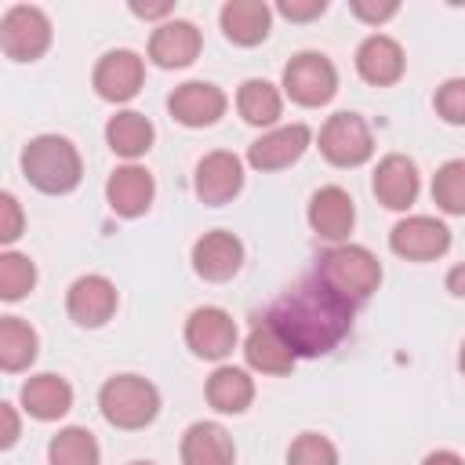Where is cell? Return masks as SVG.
<instances>
[{"label": "cell", "mask_w": 465, "mask_h": 465, "mask_svg": "<svg viewBox=\"0 0 465 465\" xmlns=\"http://www.w3.org/2000/svg\"><path fill=\"white\" fill-rule=\"evenodd\" d=\"M356 305L331 291L323 280H302L276 298L265 320L283 334L294 356H327L352 331Z\"/></svg>", "instance_id": "cell-1"}, {"label": "cell", "mask_w": 465, "mask_h": 465, "mask_svg": "<svg viewBox=\"0 0 465 465\" xmlns=\"http://www.w3.org/2000/svg\"><path fill=\"white\" fill-rule=\"evenodd\" d=\"M22 174L51 196L73 193L84 178V160L76 153V145L62 134H36L25 149H22Z\"/></svg>", "instance_id": "cell-2"}, {"label": "cell", "mask_w": 465, "mask_h": 465, "mask_svg": "<svg viewBox=\"0 0 465 465\" xmlns=\"http://www.w3.org/2000/svg\"><path fill=\"white\" fill-rule=\"evenodd\" d=\"M316 280H323L331 291L349 298L352 305L367 302L381 283V262L360 247V243H334L316 262Z\"/></svg>", "instance_id": "cell-3"}, {"label": "cell", "mask_w": 465, "mask_h": 465, "mask_svg": "<svg viewBox=\"0 0 465 465\" xmlns=\"http://www.w3.org/2000/svg\"><path fill=\"white\" fill-rule=\"evenodd\" d=\"M98 407H102V418L109 425L134 432V429H145L160 414V392L142 374H116L102 385Z\"/></svg>", "instance_id": "cell-4"}, {"label": "cell", "mask_w": 465, "mask_h": 465, "mask_svg": "<svg viewBox=\"0 0 465 465\" xmlns=\"http://www.w3.org/2000/svg\"><path fill=\"white\" fill-rule=\"evenodd\" d=\"M338 91V69L320 51H302L283 65V94L305 109L327 105Z\"/></svg>", "instance_id": "cell-5"}, {"label": "cell", "mask_w": 465, "mask_h": 465, "mask_svg": "<svg viewBox=\"0 0 465 465\" xmlns=\"http://www.w3.org/2000/svg\"><path fill=\"white\" fill-rule=\"evenodd\" d=\"M0 47L11 62H33L51 47V18L33 4H15L0 18Z\"/></svg>", "instance_id": "cell-6"}, {"label": "cell", "mask_w": 465, "mask_h": 465, "mask_svg": "<svg viewBox=\"0 0 465 465\" xmlns=\"http://www.w3.org/2000/svg\"><path fill=\"white\" fill-rule=\"evenodd\" d=\"M320 153L334 167H360L374 153V134L360 113H334L320 131Z\"/></svg>", "instance_id": "cell-7"}, {"label": "cell", "mask_w": 465, "mask_h": 465, "mask_svg": "<svg viewBox=\"0 0 465 465\" xmlns=\"http://www.w3.org/2000/svg\"><path fill=\"white\" fill-rule=\"evenodd\" d=\"M236 320L218 305H200L185 320V345L200 360H225L236 349Z\"/></svg>", "instance_id": "cell-8"}, {"label": "cell", "mask_w": 465, "mask_h": 465, "mask_svg": "<svg viewBox=\"0 0 465 465\" xmlns=\"http://www.w3.org/2000/svg\"><path fill=\"white\" fill-rule=\"evenodd\" d=\"M389 247L400 258H407V262H432V258L447 254L450 229L440 218H432V214H411V218H403V222L392 225Z\"/></svg>", "instance_id": "cell-9"}, {"label": "cell", "mask_w": 465, "mask_h": 465, "mask_svg": "<svg viewBox=\"0 0 465 465\" xmlns=\"http://www.w3.org/2000/svg\"><path fill=\"white\" fill-rule=\"evenodd\" d=\"M312 142V131L305 124H283V127H272L265 131L262 138L251 142L247 149V163L254 171H283L291 167L294 160H302V153L309 149Z\"/></svg>", "instance_id": "cell-10"}, {"label": "cell", "mask_w": 465, "mask_h": 465, "mask_svg": "<svg viewBox=\"0 0 465 465\" xmlns=\"http://www.w3.org/2000/svg\"><path fill=\"white\" fill-rule=\"evenodd\" d=\"M193 185H196V196L203 203L222 207L243 189V160L236 153H229V149H214L196 163Z\"/></svg>", "instance_id": "cell-11"}, {"label": "cell", "mask_w": 465, "mask_h": 465, "mask_svg": "<svg viewBox=\"0 0 465 465\" xmlns=\"http://www.w3.org/2000/svg\"><path fill=\"white\" fill-rule=\"evenodd\" d=\"M116 287L109 276H98V272H87L80 280H73L69 294H65V312L73 323L80 327H102L105 320H113L116 312Z\"/></svg>", "instance_id": "cell-12"}, {"label": "cell", "mask_w": 465, "mask_h": 465, "mask_svg": "<svg viewBox=\"0 0 465 465\" xmlns=\"http://www.w3.org/2000/svg\"><path fill=\"white\" fill-rule=\"evenodd\" d=\"M94 91L105 98V102H131L138 91H142V80H145V62L120 47V51H109L98 58L94 65Z\"/></svg>", "instance_id": "cell-13"}, {"label": "cell", "mask_w": 465, "mask_h": 465, "mask_svg": "<svg viewBox=\"0 0 465 465\" xmlns=\"http://www.w3.org/2000/svg\"><path fill=\"white\" fill-rule=\"evenodd\" d=\"M225 105H229L225 91L207 84V80H189V84L174 87L171 98H167L171 116L178 124H185V127H211V124H218Z\"/></svg>", "instance_id": "cell-14"}, {"label": "cell", "mask_w": 465, "mask_h": 465, "mask_svg": "<svg viewBox=\"0 0 465 465\" xmlns=\"http://www.w3.org/2000/svg\"><path fill=\"white\" fill-rule=\"evenodd\" d=\"M309 225L316 236L331 243H349V232L356 225V207L352 196L341 185H323L309 200Z\"/></svg>", "instance_id": "cell-15"}, {"label": "cell", "mask_w": 465, "mask_h": 465, "mask_svg": "<svg viewBox=\"0 0 465 465\" xmlns=\"http://www.w3.org/2000/svg\"><path fill=\"white\" fill-rule=\"evenodd\" d=\"M200 47H203L200 29L193 22H185V18H167L149 36V58L160 69H185L189 62H196Z\"/></svg>", "instance_id": "cell-16"}, {"label": "cell", "mask_w": 465, "mask_h": 465, "mask_svg": "<svg viewBox=\"0 0 465 465\" xmlns=\"http://www.w3.org/2000/svg\"><path fill=\"white\" fill-rule=\"evenodd\" d=\"M371 189L378 196V203H385L389 211H407L418 200V167L411 156L403 153H389L378 160Z\"/></svg>", "instance_id": "cell-17"}, {"label": "cell", "mask_w": 465, "mask_h": 465, "mask_svg": "<svg viewBox=\"0 0 465 465\" xmlns=\"http://www.w3.org/2000/svg\"><path fill=\"white\" fill-rule=\"evenodd\" d=\"M240 265H243V243L225 229H211L193 243V269L211 283L232 280Z\"/></svg>", "instance_id": "cell-18"}, {"label": "cell", "mask_w": 465, "mask_h": 465, "mask_svg": "<svg viewBox=\"0 0 465 465\" xmlns=\"http://www.w3.org/2000/svg\"><path fill=\"white\" fill-rule=\"evenodd\" d=\"M153 196H156V182H153V174H149L145 167H138V163L116 167V171L109 174V182H105V200H109V207H113L120 218H138V214H145L149 203H153Z\"/></svg>", "instance_id": "cell-19"}, {"label": "cell", "mask_w": 465, "mask_h": 465, "mask_svg": "<svg viewBox=\"0 0 465 465\" xmlns=\"http://www.w3.org/2000/svg\"><path fill=\"white\" fill-rule=\"evenodd\" d=\"M403 65H407L403 47H400L392 36H385V33H371V36L356 47V73H360L367 84H374V87L396 84V80L403 76Z\"/></svg>", "instance_id": "cell-20"}, {"label": "cell", "mask_w": 465, "mask_h": 465, "mask_svg": "<svg viewBox=\"0 0 465 465\" xmlns=\"http://www.w3.org/2000/svg\"><path fill=\"white\" fill-rule=\"evenodd\" d=\"M243 356H247V363L254 367V371H262V374H291V367H294V349L283 341V334L262 316V320H254V327L247 331V341H243Z\"/></svg>", "instance_id": "cell-21"}, {"label": "cell", "mask_w": 465, "mask_h": 465, "mask_svg": "<svg viewBox=\"0 0 465 465\" xmlns=\"http://www.w3.org/2000/svg\"><path fill=\"white\" fill-rule=\"evenodd\" d=\"M236 447L225 425L218 421H193L182 436V465H232Z\"/></svg>", "instance_id": "cell-22"}, {"label": "cell", "mask_w": 465, "mask_h": 465, "mask_svg": "<svg viewBox=\"0 0 465 465\" xmlns=\"http://www.w3.org/2000/svg\"><path fill=\"white\" fill-rule=\"evenodd\" d=\"M225 40L240 44V47H254L269 36L272 25V7L265 0H229L218 15Z\"/></svg>", "instance_id": "cell-23"}, {"label": "cell", "mask_w": 465, "mask_h": 465, "mask_svg": "<svg viewBox=\"0 0 465 465\" xmlns=\"http://www.w3.org/2000/svg\"><path fill=\"white\" fill-rule=\"evenodd\" d=\"M73 407V385L58 374H33L22 385V411L36 421H58Z\"/></svg>", "instance_id": "cell-24"}, {"label": "cell", "mask_w": 465, "mask_h": 465, "mask_svg": "<svg viewBox=\"0 0 465 465\" xmlns=\"http://www.w3.org/2000/svg\"><path fill=\"white\" fill-rule=\"evenodd\" d=\"M153 138H156L153 120L142 116V113H134V109L116 113V116H109V124H105V142H109V149H113L116 156H124V160L145 156L149 145H153Z\"/></svg>", "instance_id": "cell-25"}, {"label": "cell", "mask_w": 465, "mask_h": 465, "mask_svg": "<svg viewBox=\"0 0 465 465\" xmlns=\"http://www.w3.org/2000/svg\"><path fill=\"white\" fill-rule=\"evenodd\" d=\"M254 400V381L243 367H218L207 378V403L222 414H243Z\"/></svg>", "instance_id": "cell-26"}, {"label": "cell", "mask_w": 465, "mask_h": 465, "mask_svg": "<svg viewBox=\"0 0 465 465\" xmlns=\"http://www.w3.org/2000/svg\"><path fill=\"white\" fill-rule=\"evenodd\" d=\"M36 349H40V338L22 316H4L0 320V367L7 374L25 371L36 360Z\"/></svg>", "instance_id": "cell-27"}, {"label": "cell", "mask_w": 465, "mask_h": 465, "mask_svg": "<svg viewBox=\"0 0 465 465\" xmlns=\"http://www.w3.org/2000/svg\"><path fill=\"white\" fill-rule=\"evenodd\" d=\"M236 109H240V116L247 120V124H254V127H269V124H276L280 120V113H283V94L269 84V80H243L240 84V91H236Z\"/></svg>", "instance_id": "cell-28"}, {"label": "cell", "mask_w": 465, "mask_h": 465, "mask_svg": "<svg viewBox=\"0 0 465 465\" xmlns=\"http://www.w3.org/2000/svg\"><path fill=\"white\" fill-rule=\"evenodd\" d=\"M98 440L80 425L58 429V436L47 443V465H98Z\"/></svg>", "instance_id": "cell-29"}, {"label": "cell", "mask_w": 465, "mask_h": 465, "mask_svg": "<svg viewBox=\"0 0 465 465\" xmlns=\"http://www.w3.org/2000/svg\"><path fill=\"white\" fill-rule=\"evenodd\" d=\"M36 287V265L29 254L18 251H4L0 254V298L4 302H18Z\"/></svg>", "instance_id": "cell-30"}, {"label": "cell", "mask_w": 465, "mask_h": 465, "mask_svg": "<svg viewBox=\"0 0 465 465\" xmlns=\"http://www.w3.org/2000/svg\"><path fill=\"white\" fill-rule=\"evenodd\" d=\"M432 200L447 214H465V160H447L432 178Z\"/></svg>", "instance_id": "cell-31"}, {"label": "cell", "mask_w": 465, "mask_h": 465, "mask_svg": "<svg viewBox=\"0 0 465 465\" xmlns=\"http://www.w3.org/2000/svg\"><path fill=\"white\" fill-rule=\"evenodd\" d=\"M287 465H338V450L327 436L302 432L287 450Z\"/></svg>", "instance_id": "cell-32"}, {"label": "cell", "mask_w": 465, "mask_h": 465, "mask_svg": "<svg viewBox=\"0 0 465 465\" xmlns=\"http://www.w3.org/2000/svg\"><path fill=\"white\" fill-rule=\"evenodd\" d=\"M432 102H436V113H440L447 124L465 127V76H454V80L440 84Z\"/></svg>", "instance_id": "cell-33"}, {"label": "cell", "mask_w": 465, "mask_h": 465, "mask_svg": "<svg viewBox=\"0 0 465 465\" xmlns=\"http://www.w3.org/2000/svg\"><path fill=\"white\" fill-rule=\"evenodd\" d=\"M22 236V203L15 200V193L0 196V240L15 243Z\"/></svg>", "instance_id": "cell-34"}, {"label": "cell", "mask_w": 465, "mask_h": 465, "mask_svg": "<svg viewBox=\"0 0 465 465\" xmlns=\"http://www.w3.org/2000/svg\"><path fill=\"white\" fill-rule=\"evenodd\" d=\"M276 11L291 22H309V18H320L327 11V0H280Z\"/></svg>", "instance_id": "cell-35"}, {"label": "cell", "mask_w": 465, "mask_h": 465, "mask_svg": "<svg viewBox=\"0 0 465 465\" xmlns=\"http://www.w3.org/2000/svg\"><path fill=\"white\" fill-rule=\"evenodd\" d=\"M400 11V4L396 0H385V4H371V0H352V15L360 18V22H367V25H381V22H389L392 15Z\"/></svg>", "instance_id": "cell-36"}, {"label": "cell", "mask_w": 465, "mask_h": 465, "mask_svg": "<svg viewBox=\"0 0 465 465\" xmlns=\"http://www.w3.org/2000/svg\"><path fill=\"white\" fill-rule=\"evenodd\" d=\"M0 414H4V447H15L18 440V414H15V403H0Z\"/></svg>", "instance_id": "cell-37"}, {"label": "cell", "mask_w": 465, "mask_h": 465, "mask_svg": "<svg viewBox=\"0 0 465 465\" xmlns=\"http://www.w3.org/2000/svg\"><path fill=\"white\" fill-rule=\"evenodd\" d=\"M171 11H174V4H167V0L163 4H138V0L131 4V15H138V18H167Z\"/></svg>", "instance_id": "cell-38"}, {"label": "cell", "mask_w": 465, "mask_h": 465, "mask_svg": "<svg viewBox=\"0 0 465 465\" xmlns=\"http://www.w3.org/2000/svg\"><path fill=\"white\" fill-rule=\"evenodd\" d=\"M421 465H465V458L454 454V450H429V454L421 458Z\"/></svg>", "instance_id": "cell-39"}, {"label": "cell", "mask_w": 465, "mask_h": 465, "mask_svg": "<svg viewBox=\"0 0 465 465\" xmlns=\"http://www.w3.org/2000/svg\"><path fill=\"white\" fill-rule=\"evenodd\" d=\"M447 291H450L454 298H465V262L447 272Z\"/></svg>", "instance_id": "cell-40"}, {"label": "cell", "mask_w": 465, "mask_h": 465, "mask_svg": "<svg viewBox=\"0 0 465 465\" xmlns=\"http://www.w3.org/2000/svg\"><path fill=\"white\" fill-rule=\"evenodd\" d=\"M458 367H461V374H465V341H461V352H458Z\"/></svg>", "instance_id": "cell-41"}, {"label": "cell", "mask_w": 465, "mask_h": 465, "mask_svg": "<svg viewBox=\"0 0 465 465\" xmlns=\"http://www.w3.org/2000/svg\"><path fill=\"white\" fill-rule=\"evenodd\" d=\"M131 465H156V461H131Z\"/></svg>", "instance_id": "cell-42"}]
</instances>
